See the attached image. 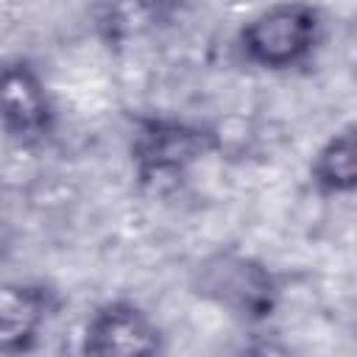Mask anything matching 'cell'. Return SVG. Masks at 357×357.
<instances>
[{
	"mask_svg": "<svg viewBox=\"0 0 357 357\" xmlns=\"http://www.w3.org/2000/svg\"><path fill=\"white\" fill-rule=\"evenodd\" d=\"M156 346L159 335L153 324L123 301L98 310L84 337V349L92 354H148L156 351Z\"/></svg>",
	"mask_w": 357,
	"mask_h": 357,
	"instance_id": "3957f363",
	"label": "cell"
},
{
	"mask_svg": "<svg viewBox=\"0 0 357 357\" xmlns=\"http://www.w3.org/2000/svg\"><path fill=\"white\" fill-rule=\"evenodd\" d=\"M312 176L324 190L332 192L357 190V126L343 128L318 151Z\"/></svg>",
	"mask_w": 357,
	"mask_h": 357,
	"instance_id": "52a82bcc",
	"label": "cell"
},
{
	"mask_svg": "<svg viewBox=\"0 0 357 357\" xmlns=\"http://www.w3.org/2000/svg\"><path fill=\"white\" fill-rule=\"evenodd\" d=\"M204 151V137L178 123H153L139 137L137 156L148 173H176Z\"/></svg>",
	"mask_w": 357,
	"mask_h": 357,
	"instance_id": "5b68a950",
	"label": "cell"
},
{
	"mask_svg": "<svg viewBox=\"0 0 357 357\" xmlns=\"http://www.w3.org/2000/svg\"><path fill=\"white\" fill-rule=\"evenodd\" d=\"M318 36V11L310 3H276L243 28V50L262 67H290L301 61Z\"/></svg>",
	"mask_w": 357,
	"mask_h": 357,
	"instance_id": "6da1fadb",
	"label": "cell"
},
{
	"mask_svg": "<svg viewBox=\"0 0 357 357\" xmlns=\"http://www.w3.org/2000/svg\"><path fill=\"white\" fill-rule=\"evenodd\" d=\"M47 293L36 287H6L3 290V310H0V343L3 351L25 349L28 340L36 337V329L45 321Z\"/></svg>",
	"mask_w": 357,
	"mask_h": 357,
	"instance_id": "8992f818",
	"label": "cell"
},
{
	"mask_svg": "<svg viewBox=\"0 0 357 357\" xmlns=\"http://www.w3.org/2000/svg\"><path fill=\"white\" fill-rule=\"evenodd\" d=\"M3 106H6V128L17 137H36L47 123V100L39 78L25 67H6L3 75Z\"/></svg>",
	"mask_w": 357,
	"mask_h": 357,
	"instance_id": "277c9868",
	"label": "cell"
},
{
	"mask_svg": "<svg viewBox=\"0 0 357 357\" xmlns=\"http://www.w3.org/2000/svg\"><path fill=\"white\" fill-rule=\"evenodd\" d=\"M198 287L209 301L251 318L265 315L273 304V279L268 268L237 254L209 257L198 271Z\"/></svg>",
	"mask_w": 357,
	"mask_h": 357,
	"instance_id": "7a4b0ae2",
	"label": "cell"
}]
</instances>
